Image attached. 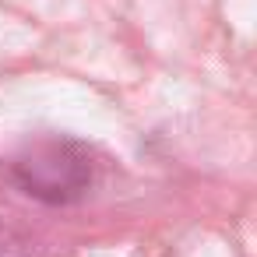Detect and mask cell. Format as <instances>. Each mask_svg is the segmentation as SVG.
<instances>
[{
	"label": "cell",
	"instance_id": "1",
	"mask_svg": "<svg viewBox=\"0 0 257 257\" xmlns=\"http://www.w3.org/2000/svg\"><path fill=\"white\" fill-rule=\"evenodd\" d=\"M15 169H18L22 187L43 201H74L88 187L85 155L64 141H46V145L32 148Z\"/></svg>",
	"mask_w": 257,
	"mask_h": 257
}]
</instances>
